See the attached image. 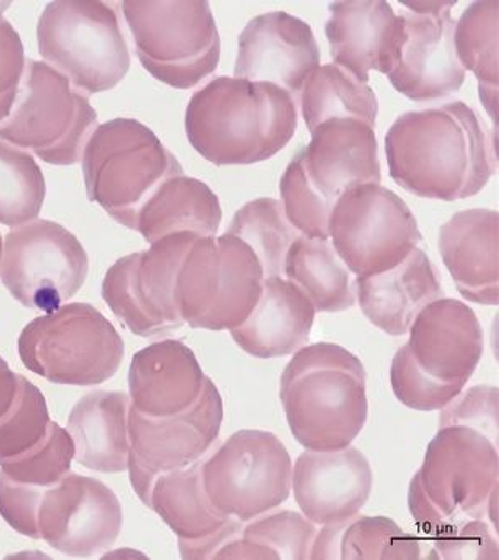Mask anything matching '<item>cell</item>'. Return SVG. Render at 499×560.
<instances>
[{"instance_id": "obj_16", "label": "cell", "mask_w": 499, "mask_h": 560, "mask_svg": "<svg viewBox=\"0 0 499 560\" xmlns=\"http://www.w3.org/2000/svg\"><path fill=\"white\" fill-rule=\"evenodd\" d=\"M403 14V40L392 69L386 73L393 88L413 102L438 101L456 94L466 70L454 50L456 2H408Z\"/></svg>"}, {"instance_id": "obj_8", "label": "cell", "mask_w": 499, "mask_h": 560, "mask_svg": "<svg viewBox=\"0 0 499 560\" xmlns=\"http://www.w3.org/2000/svg\"><path fill=\"white\" fill-rule=\"evenodd\" d=\"M264 271L254 249L236 236H198L177 278L182 319L194 329L242 325L262 296Z\"/></svg>"}, {"instance_id": "obj_35", "label": "cell", "mask_w": 499, "mask_h": 560, "mask_svg": "<svg viewBox=\"0 0 499 560\" xmlns=\"http://www.w3.org/2000/svg\"><path fill=\"white\" fill-rule=\"evenodd\" d=\"M46 194V178L34 156L0 140V223L18 229L34 222Z\"/></svg>"}, {"instance_id": "obj_18", "label": "cell", "mask_w": 499, "mask_h": 560, "mask_svg": "<svg viewBox=\"0 0 499 560\" xmlns=\"http://www.w3.org/2000/svg\"><path fill=\"white\" fill-rule=\"evenodd\" d=\"M312 27L287 12L252 19L239 37L236 79L274 83L291 97L302 94L306 79L320 67Z\"/></svg>"}, {"instance_id": "obj_37", "label": "cell", "mask_w": 499, "mask_h": 560, "mask_svg": "<svg viewBox=\"0 0 499 560\" xmlns=\"http://www.w3.org/2000/svg\"><path fill=\"white\" fill-rule=\"evenodd\" d=\"M49 409L40 389L19 374L14 405L0 418V459L19 456L46 438L50 425Z\"/></svg>"}, {"instance_id": "obj_45", "label": "cell", "mask_w": 499, "mask_h": 560, "mask_svg": "<svg viewBox=\"0 0 499 560\" xmlns=\"http://www.w3.org/2000/svg\"><path fill=\"white\" fill-rule=\"evenodd\" d=\"M242 521L230 520L220 529L198 539H178L182 559H216V553L235 537L242 536Z\"/></svg>"}, {"instance_id": "obj_22", "label": "cell", "mask_w": 499, "mask_h": 560, "mask_svg": "<svg viewBox=\"0 0 499 560\" xmlns=\"http://www.w3.org/2000/svg\"><path fill=\"white\" fill-rule=\"evenodd\" d=\"M325 24L329 54L335 66L360 82H370L371 70L392 69L403 40V19L388 2H335Z\"/></svg>"}, {"instance_id": "obj_17", "label": "cell", "mask_w": 499, "mask_h": 560, "mask_svg": "<svg viewBox=\"0 0 499 560\" xmlns=\"http://www.w3.org/2000/svg\"><path fill=\"white\" fill-rule=\"evenodd\" d=\"M121 526L120 501L98 479L69 472L42 492L38 539L66 556L92 557L111 549Z\"/></svg>"}, {"instance_id": "obj_9", "label": "cell", "mask_w": 499, "mask_h": 560, "mask_svg": "<svg viewBox=\"0 0 499 560\" xmlns=\"http://www.w3.org/2000/svg\"><path fill=\"white\" fill-rule=\"evenodd\" d=\"M137 57L165 85L192 89L220 63L219 28L208 2H121Z\"/></svg>"}, {"instance_id": "obj_43", "label": "cell", "mask_w": 499, "mask_h": 560, "mask_svg": "<svg viewBox=\"0 0 499 560\" xmlns=\"http://www.w3.org/2000/svg\"><path fill=\"white\" fill-rule=\"evenodd\" d=\"M46 488L11 481L0 472V515L22 536L38 539L37 512Z\"/></svg>"}, {"instance_id": "obj_2", "label": "cell", "mask_w": 499, "mask_h": 560, "mask_svg": "<svg viewBox=\"0 0 499 560\" xmlns=\"http://www.w3.org/2000/svg\"><path fill=\"white\" fill-rule=\"evenodd\" d=\"M295 98L274 83L217 77L192 95L185 112L190 145L217 166L252 165L295 137Z\"/></svg>"}, {"instance_id": "obj_36", "label": "cell", "mask_w": 499, "mask_h": 560, "mask_svg": "<svg viewBox=\"0 0 499 560\" xmlns=\"http://www.w3.org/2000/svg\"><path fill=\"white\" fill-rule=\"evenodd\" d=\"M73 456L76 446L69 431L57 422H50L46 438L32 450L0 459V472L21 485L50 488L70 472Z\"/></svg>"}, {"instance_id": "obj_7", "label": "cell", "mask_w": 499, "mask_h": 560, "mask_svg": "<svg viewBox=\"0 0 499 560\" xmlns=\"http://www.w3.org/2000/svg\"><path fill=\"white\" fill-rule=\"evenodd\" d=\"M37 40L47 66L89 95L117 88L132 63L117 11L105 2H50Z\"/></svg>"}, {"instance_id": "obj_46", "label": "cell", "mask_w": 499, "mask_h": 560, "mask_svg": "<svg viewBox=\"0 0 499 560\" xmlns=\"http://www.w3.org/2000/svg\"><path fill=\"white\" fill-rule=\"evenodd\" d=\"M19 392V374L9 368L8 361L0 357V418L8 415L14 405Z\"/></svg>"}, {"instance_id": "obj_28", "label": "cell", "mask_w": 499, "mask_h": 560, "mask_svg": "<svg viewBox=\"0 0 499 560\" xmlns=\"http://www.w3.org/2000/svg\"><path fill=\"white\" fill-rule=\"evenodd\" d=\"M222 223V207L212 188L197 178L178 177L163 182L146 201L137 219V230L147 242L174 233L217 236Z\"/></svg>"}, {"instance_id": "obj_26", "label": "cell", "mask_w": 499, "mask_h": 560, "mask_svg": "<svg viewBox=\"0 0 499 560\" xmlns=\"http://www.w3.org/2000/svg\"><path fill=\"white\" fill-rule=\"evenodd\" d=\"M315 315L312 301L297 284L281 277L265 278L254 312L230 332L250 357H290L309 345Z\"/></svg>"}, {"instance_id": "obj_4", "label": "cell", "mask_w": 499, "mask_h": 560, "mask_svg": "<svg viewBox=\"0 0 499 560\" xmlns=\"http://www.w3.org/2000/svg\"><path fill=\"white\" fill-rule=\"evenodd\" d=\"M80 162L89 200L129 230H137L140 210L163 182L185 175L177 156L136 118L98 125Z\"/></svg>"}, {"instance_id": "obj_39", "label": "cell", "mask_w": 499, "mask_h": 560, "mask_svg": "<svg viewBox=\"0 0 499 560\" xmlns=\"http://www.w3.org/2000/svg\"><path fill=\"white\" fill-rule=\"evenodd\" d=\"M281 207L288 222L300 235L313 240H329V205L306 180L299 156L291 160L280 180Z\"/></svg>"}, {"instance_id": "obj_27", "label": "cell", "mask_w": 499, "mask_h": 560, "mask_svg": "<svg viewBox=\"0 0 499 560\" xmlns=\"http://www.w3.org/2000/svg\"><path fill=\"white\" fill-rule=\"evenodd\" d=\"M130 396L124 392H94L70 411L67 431L80 466L97 472H124L129 467Z\"/></svg>"}, {"instance_id": "obj_25", "label": "cell", "mask_w": 499, "mask_h": 560, "mask_svg": "<svg viewBox=\"0 0 499 560\" xmlns=\"http://www.w3.org/2000/svg\"><path fill=\"white\" fill-rule=\"evenodd\" d=\"M355 290L363 315L390 336L406 335L416 315L444 294L437 268L420 248L392 270L357 278Z\"/></svg>"}, {"instance_id": "obj_41", "label": "cell", "mask_w": 499, "mask_h": 560, "mask_svg": "<svg viewBox=\"0 0 499 560\" xmlns=\"http://www.w3.org/2000/svg\"><path fill=\"white\" fill-rule=\"evenodd\" d=\"M498 387L473 386L440 409V428L465 425L498 446Z\"/></svg>"}, {"instance_id": "obj_14", "label": "cell", "mask_w": 499, "mask_h": 560, "mask_svg": "<svg viewBox=\"0 0 499 560\" xmlns=\"http://www.w3.org/2000/svg\"><path fill=\"white\" fill-rule=\"evenodd\" d=\"M223 415L219 387L208 376L197 401L181 415L153 418L130 405L127 470L142 504L149 508L160 474L190 466L213 450L219 443Z\"/></svg>"}, {"instance_id": "obj_6", "label": "cell", "mask_w": 499, "mask_h": 560, "mask_svg": "<svg viewBox=\"0 0 499 560\" xmlns=\"http://www.w3.org/2000/svg\"><path fill=\"white\" fill-rule=\"evenodd\" d=\"M97 121L88 95L46 62L27 59L11 114L0 121V140L50 165H76Z\"/></svg>"}, {"instance_id": "obj_29", "label": "cell", "mask_w": 499, "mask_h": 560, "mask_svg": "<svg viewBox=\"0 0 499 560\" xmlns=\"http://www.w3.org/2000/svg\"><path fill=\"white\" fill-rule=\"evenodd\" d=\"M421 542L399 529L390 517H368L358 512L350 520L323 526L313 539L310 559H420Z\"/></svg>"}, {"instance_id": "obj_42", "label": "cell", "mask_w": 499, "mask_h": 560, "mask_svg": "<svg viewBox=\"0 0 499 560\" xmlns=\"http://www.w3.org/2000/svg\"><path fill=\"white\" fill-rule=\"evenodd\" d=\"M485 520L448 524L433 537V549L441 559H498V539Z\"/></svg>"}, {"instance_id": "obj_30", "label": "cell", "mask_w": 499, "mask_h": 560, "mask_svg": "<svg viewBox=\"0 0 499 560\" xmlns=\"http://www.w3.org/2000/svg\"><path fill=\"white\" fill-rule=\"evenodd\" d=\"M283 275L306 294L316 312H345L357 303L351 271L329 240L300 235L288 249Z\"/></svg>"}, {"instance_id": "obj_5", "label": "cell", "mask_w": 499, "mask_h": 560, "mask_svg": "<svg viewBox=\"0 0 499 560\" xmlns=\"http://www.w3.org/2000/svg\"><path fill=\"white\" fill-rule=\"evenodd\" d=\"M32 373L67 386H98L120 370L125 345L115 326L89 303H69L32 319L18 341Z\"/></svg>"}, {"instance_id": "obj_33", "label": "cell", "mask_w": 499, "mask_h": 560, "mask_svg": "<svg viewBox=\"0 0 499 560\" xmlns=\"http://www.w3.org/2000/svg\"><path fill=\"white\" fill-rule=\"evenodd\" d=\"M300 105L310 133L333 118H355L374 128L379 117V98L373 89L335 63L318 67L306 79Z\"/></svg>"}, {"instance_id": "obj_34", "label": "cell", "mask_w": 499, "mask_h": 560, "mask_svg": "<svg viewBox=\"0 0 499 560\" xmlns=\"http://www.w3.org/2000/svg\"><path fill=\"white\" fill-rule=\"evenodd\" d=\"M227 233L254 249L265 278L283 275L288 249L300 236L285 217L281 201L275 198H257L243 205Z\"/></svg>"}, {"instance_id": "obj_47", "label": "cell", "mask_w": 499, "mask_h": 560, "mask_svg": "<svg viewBox=\"0 0 499 560\" xmlns=\"http://www.w3.org/2000/svg\"><path fill=\"white\" fill-rule=\"evenodd\" d=\"M2 249H4V240H2V235H0V258H2Z\"/></svg>"}, {"instance_id": "obj_23", "label": "cell", "mask_w": 499, "mask_h": 560, "mask_svg": "<svg viewBox=\"0 0 499 560\" xmlns=\"http://www.w3.org/2000/svg\"><path fill=\"white\" fill-rule=\"evenodd\" d=\"M438 248L463 298L476 305L498 306V211L489 208L457 211L441 226Z\"/></svg>"}, {"instance_id": "obj_40", "label": "cell", "mask_w": 499, "mask_h": 560, "mask_svg": "<svg viewBox=\"0 0 499 560\" xmlns=\"http://www.w3.org/2000/svg\"><path fill=\"white\" fill-rule=\"evenodd\" d=\"M390 383L396 399L415 411H440L463 392L460 384L441 383L425 373L406 345L393 358Z\"/></svg>"}, {"instance_id": "obj_24", "label": "cell", "mask_w": 499, "mask_h": 560, "mask_svg": "<svg viewBox=\"0 0 499 560\" xmlns=\"http://www.w3.org/2000/svg\"><path fill=\"white\" fill-rule=\"evenodd\" d=\"M205 377L197 357L185 342H153L134 354L130 363V405L153 418L181 415L197 401Z\"/></svg>"}, {"instance_id": "obj_48", "label": "cell", "mask_w": 499, "mask_h": 560, "mask_svg": "<svg viewBox=\"0 0 499 560\" xmlns=\"http://www.w3.org/2000/svg\"><path fill=\"white\" fill-rule=\"evenodd\" d=\"M8 8H9V4L0 5V18H2V11H4V9H8Z\"/></svg>"}, {"instance_id": "obj_44", "label": "cell", "mask_w": 499, "mask_h": 560, "mask_svg": "<svg viewBox=\"0 0 499 560\" xmlns=\"http://www.w3.org/2000/svg\"><path fill=\"white\" fill-rule=\"evenodd\" d=\"M25 59L21 35L8 19L0 18V121L11 114L24 75Z\"/></svg>"}, {"instance_id": "obj_13", "label": "cell", "mask_w": 499, "mask_h": 560, "mask_svg": "<svg viewBox=\"0 0 499 560\" xmlns=\"http://www.w3.org/2000/svg\"><path fill=\"white\" fill-rule=\"evenodd\" d=\"M89 256L66 226L34 220L5 235L0 281L25 308L53 313L79 293Z\"/></svg>"}, {"instance_id": "obj_20", "label": "cell", "mask_w": 499, "mask_h": 560, "mask_svg": "<svg viewBox=\"0 0 499 560\" xmlns=\"http://www.w3.org/2000/svg\"><path fill=\"white\" fill-rule=\"evenodd\" d=\"M406 342L416 364L441 383L465 387L483 358L481 323L466 303L440 298L409 326Z\"/></svg>"}, {"instance_id": "obj_38", "label": "cell", "mask_w": 499, "mask_h": 560, "mask_svg": "<svg viewBox=\"0 0 499 560\" xmlns=\"http://www.w3.org/2000/svg\"><path fill=\"white\" fill-rule=\"evenodd\" d=\"M316 524L302 512H265L243 524L242 537L275 553L277 559H310Z\"/></svg>"}, {"instance_id": "obj_11", "label": "cell", "mask_w": 499, "mask_h": 560, "mask_svg": "<svg viewBox=\"0 0 499 560\" xmlns=\"http://www.w3.org/2000/svg\"><path fill=\"white\" fill-rule=\"evenodd\" d=\"M328 235L345 267L358 278L398 267L423 240L403 198L376 184L358 185L338 198Z\"/></svg>"}, {"instance_id": "obj_12", "label": "cell", "mask_w": 499, "mask_h": 560, "mask_svg": "<svg viewBox=\"0 0 499 560\" xmlns=\"http://www.w3.org/2000/svg\"><path fill=\"white\" fill-rule=\"evenodd\" d=\"M197 238L195 233H174L108 268L102 281V298L130 332L159 338L185 325L178 310L177 278Z\"/></svg>"}, {"instance_id": "obj_15", "label": "cell", "mask_w": 499, "mask_h": 560, "mask_svg": "<svg viewBox=\"0 0 499 560\" xmlns=\"http://www.w3.org/2000/svg\"><path fill=\"white\" fill-rule=\"evenodd\" d=\"M498 446L465 425L440 428L416 472L434 511L448 524L486 520L498 491Z\"/></svg>"}, {"instance_id": "obj_19", "label": "cell", "mask_w": 499, "mask_h": 560, "mask_svg": "<svg viewBox=\"0 0 499 560\" xmlns=\"http://www.w3.org/2000/svg\"><path fill=\"white\" fill-rule=\"evenodd\" d=\"M291 489L300 511L316 526L350 520L370 499L373 469L358 447L310 451L297 457Z\"/></svg>"}, {"instance_id": "obj_21", "label": "cell", "mask_w": 499, "mask_h": 560, "mask_svg": "<svg viewBox=\"0 0 499 560\" xmlns=\"http://www.w3.org/2000/svg\"><path fill=\"white\" fill-rule=\"evenodd\" d=\"M299 153L306 180L335 207L338 198L364 184H382L374 128L355 118H333L313 130Z\"/></svg>"}, {"instance_id": "obj_32", "label": "cell", "mask_w": 499, "mask_h": 560, "mask_svg": "<svg viewBox=\"0 0 499 560\" xmlns=\"http://www.w3.org/2000/svg\"><path fill=\"white\" fill-rule=\"evenodd\" d=\"M454 50L463 69L478 79L479 97L492 121H498L499 4L473 2L454 24Z\"/></svg>"}, {"instance_id": "obj_1", "label": "cell", "mask_w": 499, "mask_h": 560, "mask_svg": "<svg viewBox=\"0 0 499 560\" xmlns=\"http://www.w3.org/2000/svg\"><path fill=\"white\" fill-rule=\"evenodd\" d=\"M390 177L430 200L475 197L498 170L491 132L465 102L406 112L385 136Z\"/></svg>"}, {"instance_id": "obj_31", "label": "cell", "mask_w": 499, "mask_h": 560, "mask_svg": "<svg viewBox=\"0 0 499 560\" xmlns=\"http://www.w3.org/2000/svg\"><path fill=\"white\" fill-rule=\"evenodd\" d=\"M201 463L204 457L190 466L160 474L153 485L149 508L177 534L178 539H198L232 520L208 499Z\"/></svg>"}, {"instance_id": "obj_3", "label": "cell", "mask_w": 499, "mask_h": 560, "mask_svg": "<svg viewBox=\"0 0 499 560\" xmlns=\"http://www.w3.org/2000/svg\"><path fill=\"white\" fill-rule=\"evenodd\" d=\"M280 401L291 434L305 450H344L367 424V371L340 345H306L281 373Z\"/></svg>"}, {"instance_id": "obj_10", "label": "cell", "mask_w": 499, "mask_h": 560, "mask_svg": "<svg viewBox=\"0 0 499 560\" xmlns=\"http://www.w3.org/2000/svg\"><path fill=\"white\" fill-rule=\"evenodd\" d=\"M290 454L280 438L242 429L204 457L201 478L208 499L222 514L248 523L280 508L291 494Z\"/></svg>"}]
</instances>
